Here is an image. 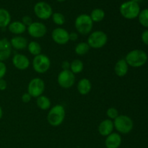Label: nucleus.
I'll return each instance as SVG.
<instances>
[{
  "label": "nucleus",
  "instance_id": "1",
  "mask_svg": "<svg viewBox=\"0 0 148 148\" xmlns=\"http://www.w3.org/2000/svg\"><path fill=\"white\" fill-rule=\"evenodd\" d=\"M66 111L64 107L58 104L49 110L47 115V121L52 127H59L63 123L65 119Z\"/></svg>",
  "mask_w": 148,
  "mask_h": 148
},
{
  "label": "nucleus",
  "instance_id": "2",
  "mask_svg": "<svg viewBox=\"0 0 148 148\" xmlns=\"http://www.w3.org/2000/svg\"><path fill=\"white\" fill-rule=\"evenodd\" d=\"M124 59L129 66L134 68L140 67L147 62V55L144 51L134 49L129 52Z\"/></svg>",
  "mask_w": 148,
  "mask_h": 148
},
{
  "label": "nucleus",
  "instance_id": "3",
  "mask_svg": "<svg viewBox=\"0 0 148 148\" xmlns=\"http://www.w3.org/2000/svg\"><path fill=\"white\" fill-rule=\"evenodd\" d=\"M75 26L78 33L81 35H88L92 31L93 22L89 14H81L75 19Z\"/></svg>",
  "mask_w": 148,
  "mask_h": 148
},
{
  "label": "nucleus",
  "instance_id": "4",
  "mask_svg": "<svg viewBox=\"0 0 148 148\" xmlns=\"http://www.w3.org/2000/svg\"><path fill=\"white\" fill-rule=\"evenodd\" d=\"M121 16L127 20H133L138 17L140 12V7L138 3L127 1L122 3L119 7Z\"/></svg>",
  "mask_w": 148,
  "mask_h": 148
},
{
  "label": "nucleus",
  "instance_id": "5",
  "mask_svg": "<svg viewBox=\"0 0 148 148\" xmlns=\"http://www.w3.org/2000/svg\"><path fill=\"white\" fill-rule=\"evenodd\" d=\"M114 129L120 134H129L132 130L134 123L132 119L127 115H119L114 120Z\"/></svg>",
  "mask_w": 148,
  "mask_h": 148
},
{
  "label": "nucleus",
  "instance_id": "6",
  "mask_svg": "<svg viewBox=\"0 0 148 148\" xmlns=\"http://www.w3.org/2000/svg\"><path fill=\"white\" fill-rule=\"evenodd\" d=\"M108 42V36L101 30H96L90 34L88 38V44L90 48L99 49L104 47Z\"/></svg>",
  "mask_w": 148,
  "mask_h": 148
},
{
  "label": "nucleus",
  "instance_id": "7",
  "mask_svg": "<svg viewBox=\"0 0 148 148\" xmlns=\"http://www.w3.org/2000/svg\"><path fill=\"white\" fill-rule=\"evenodd\" d=\"M32 65L35 72L38 74H44L50 69L51 60L48 56L40 53L34 56Z\"/></svg>",
  "mask_w": 148,
  "mask_h": 148
},
{
  "label": "nucleus",
  "instance_id": "8",
  "mask_svg": "<svg viewBox=\"0 0 148 148\" xmlns=\"http://www.w3.org/2000/svg\"><path fill=\"white\" fill-rule=\"evenodd\" d=\"M45 90V82L41 78L35 77L29 82L27 92L32 98H36L43 95Z\"/></svg>",
  "mask_w": 148,
  "mask_h": 148
},
{
  "label": "nucleus",
  "instance_id": "9",
  "mask_svg": "<svg viewBox=\"0 0 148 148\" xmlns=\"http://www.w3.org/2000/svg\"><path fill=\"white\" fill-rule=\"evenodd\" d=\"M33 11L38 18L46 20L50 18L53 14V10L49 4L45 1H39L35 4Z\"/></svg>",
  "mask_w": 148,
  "mask_h": 148
},
{
  "label": "nucleus",
  "instance_id": "10",
  "mask_svg": "<svg viewBox=\"0 0 148 148\" xmlns=\"http://www.w3.org/2000/svg\"><path fill=\"white\" fill-rule=\"evenodd\" d=\"M57 82L62 88H72L75 82V75L69 69H62L57 77Z\"/></svg>",
  "mask_w": 148,
  "mask_h": 148
},
{
  "label": "nucleus",
  "instance_id": "11",
  "mask_svg": "<svg viewBox=\"0 0 148 148\" xmlns=\"http://www.w3.org/2000/svg\"><path fill=\"white\" fill-rule=\"evenodd\" d=\"M28 34L34 38H40L46 36L47 33V27L43 23L33 22L27 27Z\"/></svg>",
  "mask_w": 148,
  "mask_h": 148
},
{
  "label": "nucleus",
  "instance_id": "12",
  "mask_svg": "<svg viewBox=\"0 0 148 148\" xmlns=\"http://www.w3.org/2000/svg\"><path fill=\"white\" fill-rule=\"evenodd\" d=\"M69 33L62 27H56L51 33V38L53 41L59 45H65L69 41Z\"/></svg>",
  "mask_w": 148,
  "mask_h": 148
},
{
  "label": "nucleus",
  "instance_id": "13",
  "mask_svg": "<svg viewBox=\"0 0 148 148\" xmlns=\"http://www.w3.org/2000/svg\"><path fill=\"white\" fill-rule=\"evenodd\" d=\"M12 64L18 70H26L30 66V62L25 55L17 53L12 57Z\"/></svg>",
  "mask_w": 148,
  "mask_h": 148
},
{
  "label": "nucleus",
  "instance_id": "14",
  "mask_svg": "<svg viewBox=\"0 0 148 148\" xmlns=\"http://www.w3.org/2000/svg\"><path fill=\"white\" fill-rule=\"evenodd\" d=\"M12 53V46L7 38L0 39V62H4L10 58Z\"/></svg>",
  "mask_w": 148,
  "mask_h": 148
},
{
  "label": "nucleus",
  "instance_id": "15",
  "mask_svg": "<svg viewBox=\"0 0 148 148\" xmlns=\"http://www.w3.org/2000/svg\"><path fill=\"white\" fill-rule=\"evenodd\" d=\"M98 130V132H99V134L101 136L107 137V136L111 134L112 132H114V121L112 120L109 119L103 120V121H102L100 123Z\"/></svg>",
  "mask_w": 148,
  "mask_h": 148
},
{
  "label": "nucleus",
  "instance_id": "16",
  "mask_svg": "<svg viewBox=\"0 0 148 148\" xmlns=\"http://www.w3.org/2000/svg\"><path fill=\"white\" fill-rule=\"evenodd\" d=\"M122 139L120 134L112 132L107 136L105 140V145L106 148H119L121 146Z\"/></svg>",
  "mask_w": 148,
  "mask_h": 148
},
{
  "label": "nucleus",
  "instance_id": "17",
  "mask_svg": "<svg viewBox=\"0 0 148 148\" xmlns=\"http://www.w3.org/2000/svg\"><path fill=\"white\" fill-rule=\"evenodd\" d=\"M129 71V65L124 59L117 61L114 66V72L119 77H124Z\"/></svg>",
  "mask_w": 148,
  "mask_h": 148
},
{
  "label": "nucleus",
  "instance_id": "18",
  "mask_svg": "<svg viewBox=\"0 0 148 148\" xmlns=\"http://www.w3.org/2000/svg\"><path fill=\"white\" fill-rule=\"evenodd\" d=\"M12 48L16 50H23L27 46V40L25 37L21 36H16L10 40Z\"/></svg>",
  "mask_w": 148,
  "mask_h": 148
},
{
  "label": "nucleus",
  "instance_id": "19",
  "mask_svg": "<svg viewBox=\"0 0 148 148\" xmlns=\"http://www.w3.org/2000/svg\"><path fill=\"white\" fill-rule=\"evenodd\" d=\"M77 88L80 95H88L92 89V83L88 78H82L78 82Z\"/></svg>",
  "mask_w": 148,
  "mask_h": 148
},
{
  "label": "nucleus",
  "instance_id": "20",
  "mask_svg": "<svg viewBox=\"0 0 148 148\" xmlns=\"http://www.w3.org/2000/svg\"><path fill=\"white\" fill-rule=\"evenodd\" d=\"M8 30L12 34L20 36L27 30V27L21 21H14L9 25Z\"/></svg>",
  "mask_w": 148,
  "mask_h": 148
},
{
  "label": "nucleus",
  "instance_id": "21",
  "mask_svg": "<svg viewBox=\"0 0 148 148\" xmlns=\"http://www.w3.org/2000/svg\"><path fill=\"white\" fill-rule=\"evenodd\" d=\"M11 23V15L7 10L0 8V27L4 28L8 27Z\"/></svg>",
  "mask_w": 148,
  "mask_h": 148
},
{
  "label": "nucleus",
  "instance_id": "22",
  "mask_svg": "<svg viewBox=\"0 0 148 148\" xmlns=\"http://www.w3.org/2000/svg\"><path fill=\"white\" fill-rule=\"evenodd\" d=\"M36 104H37V106L40 109L43 110V111H46V110H49L51 108V102L50 99L47 96L42 95L37 98Z\"/></svg>",
  "mask_w": 148,
  "mask_h": 148
},
{
  "label": "nucleus",
  "instance_id": "23",
  "mask_svg": "<svg viewBox=\"0 0 148 148\" xmlns=\"http://www.w3.org/2000/svg\"><path fill=\"white\" fill-rule=\"evenodd\" d=\"M105 15L106 14L103 10L100 8H95L91 12L90 17L93 23H100V22L103 21Z\"/></svg>",
  "mask_w": 148,
  "mask_h": 148
},
{
  "label": "nucleus",
  "instance_id": "24",
  "mask_svg": "<svg viewBox=\"0 0 148 148\" xmlns=\"http://www.w3.org/2000/svg\"><path fill=\"white\" fill-rule=\"evenodd\" d=\"M27 48L29 53L31 55H33V56H36L41 53L42 48L40 46V43H38V42L33 41H33H30L27 44Z\"/></svg>",
  "mask_w": 148,
  "mask_h": 148
},
{
  "label": "nucleus",
  "instance_id": "25",
  "mask_svg": "<svg viewBox=\"0 0 148 148\" xmlns=\"http://www.w3.org/2000/svg\"><path fill=\"white\" fill-rule=\"evenodd\" d=\"M84 69V64L79 59H75L70 63L69 70L73 74H79L82 72Z\"/></svg>",
  "mask_w": 148,
  "mask_h": 148
},
{
  "label": "nucleus",
  "instance_id": "26",
  "mask_svg": "<svg viewBox=\"0 0 148 148\" xmlns=\"http://www.w3.org/2000/svg\"><path fill=\"white\" fill-rule=\"evenodd\" d=\"M90 46L86 42H80L77 43L75 48V53L78 56H83L88 53L90 50Z\"/></svg>",
  "mask_w": 148,
  "mask_h": 148
},
{
  "label": "nucleus",
  "instance_id": "27",
  "mask_svg": "<svg viewBox=\"0 0 148 148\" xmlns=\"http://www.w3.org/2000/svg\"><path fill=\"white\" fill-rule=\"evenodd\" d=\"M139 22L145 27H148V9L140 11L138 15Z\"/></svg>",
  "mask_w": 148,
  "mask_h": 148
},
{
  "label": "nucleus",
  "instance_id": "28",
  "mask_svg": "<svg viewBox=\"0 0 148 148\" xmlns=\"http://www.w3.org/2000/svg\"><path fill=\"white\" fill-rule=\"evenodd\" d=\"M51 17L54 24L57 25H63L66 21L64 15L61 12L53 13Z\"/></svg>",
  "mask_w": 148,
  "mask_h": 148
},
{
  "label": "nucleus",
  "instance_id": "29",
  "mask_svg": "<svg viewBox=\"0 0 148 148\" xmlns=\"http://www.w3.org/2000/svg\"><path fill=\"white\" fill-rule=\"evenodd\" d=\"M106 115L109 119L114 121L115 119H116L119 116V111L116 108H114V107H111L108 109H107Z\"/></svg>",
  "mask_w": 148,
  "mask_h": 148
},
{
  "label": "nucleus",
  "instance_id": "30",
  "mask_svg": "<svg viewBox=\"0 0 148 148\" xmlns=\"http://www.w3.org/2000/svg\"><path fill=\"white\" fill-rule=\"evenodd\" d=\"M7 73V66L3 62H0V79H3Z\"/></svg>",
  "mask_w": 148,
  "mask_h": 148
},
{
  "label": "nucleus",
  "instance_id": "31",
  "mask_svg": "<svg viewBox=\"0 0 148 148\" xmlns=\"http://www.w3.org/2000/svg\"><path fill=\"white\" fill-rule=\"evenodd\" d=\"M21 22L27 27H28L29 25H31L32 23H33V19L31 18V17H30V16H28V15L24 16V17H23V18H22V21Z\"/></svg>",
  "mask_w": 148,
  "mask_h": 148
},
{
  "label": "nucleus",
  "instance_id": "32",
  "mask_svg": "<svg viewBox=\"0 0 148 148\" xmlns=\"http://www.w3.org/2000/svg\"><path fill=\"white\" fill-rule=\"evenodd\" d=\"M31 95L28 93V92H25V93L23 94L21 97L22 101H23L24 103H28L30 101H31Z\"/></svg>",
  "mask_w": 148,
  "mask_h": 148
},
{
  "label": "nucleus",
  "instance_id": "33",
  "mask_svg": "<svg viewBox=\"0 0 148 148\" xmlns=\"http://www.w3.org/2000/svg\"><path fill=\"white\" fill-rule=\"evenodd\" d=\"M142 40L145 45L148 46V30H145L142 34Z\"/></svg>",
  "mask_w": 148,
  "mask_h": 148
},
{
  "label": "nucleus",
  "instance_id": "34",
  "mask_svg": "<svg viewBox=\"0 0 148 148\" xmlns=\"http://www.w3.org/2000/svg\"><path fill=\"white\" fill-rule=\"evenodd\" d=\"M69 40H72V41H75L78 39V33H75V32H72V33H69Z\"/></svg>",
  "mask_w": 148,
  "mask_h": 148
},
{
  "label": "nucleus",
  "instance_id": "35",
  "mask_svg": "<svg viewBox=\"0 0 148 148\" xmlns=\"http://www.w3.org/2000/svg\"><path fill=\"white\" fill-rule=\"evenodd\" d=\"M7 83L4 79H0V90L3 91L7 89Z\"/></svg>",
  "mask_w": 148,
  "mask_h": 148
},
{
  "label": "nucleus",
  "instance_id": "36",
  "mask_svg": "<svg viewBox=\"0 0 148 148\" xmlns=\"http://www.w3.org/2000/svg\"><path fill=\"white\" fill-rule=\"evenodd\" d=\"M62 67L63 69H69L70 68V63L67 61H64V62H62Z\"/></svg>",
  "mask_w": 148,
  "mask_h": 148
},
{
  "label": "nucleus",
  "instance_id": "37",
  "mask_svg": "<svg viewBox=\"0 0 148 148\" xmlns=\"http://www.w3.org/2000/svg\"><path fill=\"white\" fill-rule=\"evenodd\" d=\"M2 116H3V111H2V108H1V107L0 106V119L2 118Z\"/></svg>",
  "mask_w": 148,
  "mask_h": 148
},
{
  "label": "nucleus",
  "instance_id": "38",
  "mask_svg": "<svg viewBox=\"0 0 148 148\" xmlns=\"http://www.w3.org/2000/svg\"><path fill=\"white\" fill-rule=\"evenodd\" d=\"M130 1H134V2H137V3H138V4H139V2H140V1H141V0H130Z\"/></svg>",
  "mask_w": 148,
  "mask_h": 148
},
{
  "label": "nucleus",
  "instance_id": "39",
  "mask_svg": "<svg viewBox=\"0 0 148 148\" xmlns=\"http://www.w3.org/2000/svg\"><path fill=\"white\" fill-rule=\"evenodd\" d=\"M57 1H59V2H64V1H65L66 0H56Z\"/></svg>",
  "mask_w": 148,
  "mask_h": 148
}]
</instances>
